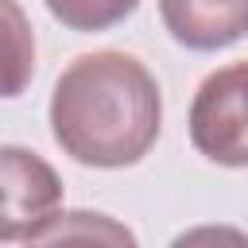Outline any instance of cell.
<instances>
[{"instance_id": "6da1fadb", "label": "cell", "mask_w": 248, "mask_h": 248, "mask_svg": "<svg viewBox=\"0 0 248 248\" xmlns=\"http://www.w3.org/2000/svg\"><path fill=\"white\" fill-rule=\"evenodd\" d=\"M163 132L155 74L124 50L78 54L50 89V136L81 167H136Z\"/></svg>"}, {"instance_id": "7a4b0ae2", "label": "cell", "mask_w": 248, "mask_h": 248, "mask_svg": "<svg viewBox=\"0 0 248 248\" xmlns=\"http://www.w3.org/2000/svg\"><path fill=\"white\" fill-rule=\"evenodd\" d=\"M186 132L194 151L209 163L232 170L248 167V58L202 78L186 112Z\"/></svg>"}, {"instance_id": "3957f363", "label": "cell", "mask_w": 248, "mask_h": 248, "mask_svg": "<svg viewBox=\"0 0 248 248\" xmlns=\"http://www.w3.org/2000/svg\"><path fill=\"white\" fill-rule=\"evenodd\" d=\"M58 205V170L31 147L0 143V240H35Z\"/></svg>"}, {"instance_id": "277c9868", "label": "cell", "mask_w": 248, "mask_h": 248, "mask_svg": "<svg viewBox=\"0 0 248 248\" xmlns=\"http://www.w3.org/2000/svg\"><path fill=\"white\" fill-rule=\"evenodd\" d=\"M159 19L186 50H225L248 35V0H159Z\"/></svg>"}, {"instance_id": "5b68a950", "label": "cell", "mask_w": 248, "mask_h": 248, "mask_svg": "<svg viewBox=\"0 0 248 248\" xmlns=\"http://www.w3.org/2000/svg\"><path fill=\"white\" fill-rule=\"evenodd\" d=\"M35 27L19 0H0V101L19 97L35 78Z\"/></svg>"}, {"instance_id": "8992f818", "label": "cell", "mask_w": 248, "mask_h": 248, "mask_svg": "<svg viewBox=\"0 0 248 248\" xmlns=\"http://www.w3.org/2000/svg\"><path fill=\"white\" fill-rule=\"evenodd\" d=\"M43 4L62 27L78 31V35L108 31L140 8V0H43Z\"/></svg>"}, {"instance_id": "52a82bcc", "label": "cell", "mask_w": 248, "mask_h": 248, "mask_svg": "<svg viewBox=\"0 0 248 248\" xmlns=\"http://www.w3.org/2000/svg\"><path fill=\"white\" fill-rule=\"evenodd\" d=\"M54 236H101V240H124V244H136V236L124 229V225H116L112 217H105V213H89V209H74V213H54L39 232H35V240H54Z\"/></svg>"}]
</instances>
